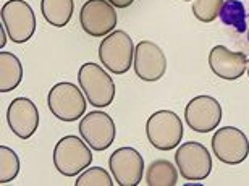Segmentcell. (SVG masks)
Returning <instances> with one entry per match:
<instances>
[{"label": "cell", "instance_id": "1", "mask_svg": "<svg viewBox=\"0 0 249 186\" xmlns=\"http://www.w3.org/2000/svg\"><path fill=\"white\" fill-rule=\"evenodd\" d=\"M92 164V152L83 138L68 134L53 148V165L63 177H76Z\"/></svg>", "mask_w": 249, "mask_h": 186}, {"label": "cell", "instance_id": "2", "mask_svg": "<svg viewBox=\"0 0 249 186\" xmlns=\"http://www.w3.org/2000/svg\"><path fill=\"white\" fill-rule=\"evenodd\" d=\"M78 83L92 107L106 109L115 99V83L101 65L94 62L81 65L78 70Z\"/></svg>", "mask_w": 249, "mask_h": 186}, {"label": "cell", "instance_id": "3", "mask_svg": "<svg viewBox=\"0 0 249 186\" xmlns=\"http://www.w3.org/2000/svg\"><path fill=\"white\" fill-rule=\"evenodd\" d=\"M183 122L172 110H157L146 122V136L152 148L159 150H172L183 141Z\"/></svg>", "mask_w": 249, "mask_h": 186}, {"label": "cell", "instance_id": "4", "mask_svg": "<svg viewBox=\"0 0 249 186\" xmlns=\"http://www.w3.org/2000/svg\"><path fill=\"white\" fill-rule=\"evenodd\" d=\"M86 95L76 84L70 81L57 83L47 95L51 113L60 122H76L86 113Z\"/></svg>", "mask_w": 249, "mask_h": 186}, {"label": "cell", "instance_id": "5", "mask_svg": "<svg viewBox=\"0 0 249 186\" xmlns=\"http://www.w3.org/2000/svg\"><path fill=\"white\" fill-rule=\"evenodd\" d=\"M134 44L128 33L122 29L112 31L99 46V60L113 74L129 72L134 62Z\"/></svg>", "mask_w": 249, "mask_h": 186}, {"label": "cell", "instance_id": "6", "mask_svg": "<svg viewBox=\"0 0 249 186\" xmlns=\"http://www.w3.org/2000/svg\"><path fill=\"white\" fill-rule=\"evenodd\" d=\"M2 24L8 39L15 44H24L36 31V15L26 0H8L0 10Z\"/></svg>", "mask_w": 249, "mask_h": 186}, {"label": "cell", "instance_id": "7", "mask_svg": "<svg viewBox=\"0 0 249 186\" xmlns=\"http://www.w3.org/2000/svg\"><path fill=\"white\" fill-rule=\"evenodd\" d=\"M175 164L181 177L188 182H202L212 172V155L202 143L188 141L178 146Z\"/></svg>", "mask_w": 249, "mask_h": 186}, {"label": "cell", "instance_id": "8", "mask_svg": "<svg viewBox=\"0 0 249 186\" xmlns=\"http://www.w3.org/2000/svg\"><path fill=\"white\" fill-rule=\"evenodd\" d=\"M118 17L115 7L107 0H88L79 12L83 31L92 37H106L115 31Z\"/></svg>", "mask_w": 249, "mask_h": 186}, {"label": "cell", "instance_id": "9", "mask_svg": "<svg viewBox=\"0 0 249 186\" xmlns=\"http://www.w3.org/2000/svg\"><path fill=\"white\" fill-rule=\"evenodd\" d=\"M78 131L89 144V148L96 152H102L110 148L117 136L115 122L110 115L102 110H94L84 115L79 122Z\"/></svg>", "mask_w": 249, "mask_h": 186}, {"label": "cell", "instance_id": "10", "mask_svg": "<svg viewBox=\"0 0 249 186\" xmlns=\"http://www.w3.org/2000/svg\"><path fill=\"white\" fill-rule=\"evenodd\" d=\"M213 155L227 165H238L245 162L249 155V139L240 128L223 127L212 136Z\"/></svg>", "mask_w": 249, "mask_h": 186}, {"label": "cell", "instance_id": "11", "mask_svg": "<svg viewBox=\"0 0 249 186\" xmlns=\"http://www.w3.org/2000/svg\"><path fill=\"white\" fill-rule=\"evenodd\" d=\"M222 117V105L212 95L193 97L185 107V122L194 133H211L212 130H217Z\"/></svg>", "mask_w": 249, "mask_h": 186}, {"label": "cell", "instance_id": "12", "mask_svg": "<svg viewBox=\"0 0 249 186\" xmlns=\"http://www.w3.org/2000/svg\"><path fill=\"white\" fill-rule=\"evenodd\" d=\"M112 177L118 186H138L144 177V159L134 148H120L113 150L108 159Z\"/></svg>", "mask_w": 249, "mask_h": 186}, {"label": "cell", "instance_id": "13", "mask_svg": "<svg viewBox=\"0 0 249 186\" xmlns=\"http://www.w3.org/2000/svg\"><path fill=\"white\" fill-rule=\"evenodd\" d=\"M134 73L147 83L159 81L167 72L165 52L152 41H141L134 49Z\"/></svg>", "mask_w": 249, "mask_h": 186}, {"label": "cell", "instance_id": "14", "mask_svg": "<svg viewBox=\"0 0 249 186\" xmlns=\"http://www.w3.org/2000/svg\"><path fill=\"white\" fill-rule=\"evenodd\" d=\"M7 123L19 139H29L39 128V110L28 97H17L7 109Z\"/></svg>", "mask_w": 249, "mask_h": 186}, {"label": "cell", "instance_id": "15", "mask_svg": "<svg viewBox=\"0 0 249 186\" xmlns=\"http://www.w3.org/2000/svg\"><path fill=\"white\" fill-rule=\"evenodd\" d=\"M209 67L212 73L225 81H235L248 70V57L243 52H233L225 46H215L209 52Z\"/></svg>", "mask_w": 249, "mask_h": 186}, {"label": "cell", "instance_id": "16", "mask_svg": "<svg viewBox=\"0 0 249 186\" xmlns=\"http://www.w3.org/2000/svg\"><path fill=\"white\" fill-rule=\"evenodd\" d=\"M23 79V65L12 52H0V93H12Z\"/></svg>", "mask_w": 249, "mask_h": 186}, {"label": "cell", "instance_id": "17", "mask_svg": "<svg viewBox=\"0 0 249 186\" xmlns=\"http://www.w3.org/2000/svg\"><path fill=\"white\" fill-rule=\"evenodd\" d=\"M73 0H41V12L44 19L53 28H63L73 17Z\"/></svg>", "mask_w": 249, "mask_h": 186}, {"label": "cell", "instance_id": "18", "mask_svg": "<svg viewBox=\"0 0 249 186\" xmlns=\"http://www.w3.org/2000/svg\"><path fill=\"white\" fill-rule=\"evenodd\" d=\"M178 182V168L167 159H157L146 170L147 186H175Z\"/></svg>", "mask_w": 249, "mask_h": 186}, {"label": "cell", "instance_id": "19", "mask_svg": "<svg viewBox=\"0 0 249 186\" xmlns=\"http://www.w3.org/2000/svg\"><path fill=\"white\" fill-rule=\"evenodd\" d=\"M223 24L233 26L240 33L246 31V10L240 0H225L220 12Z\"/></svg>", "mask_w": 249, "mask_h": 186}, {"label": "cell", "instance_id": "20", "mask_svg": "<svg viewBox=\"0 0 249 186\" xmlns=\"http://www.w3.org/2000/svg\"><path fill=\"white\" fill-rule=\"evenodd\" d=\"M19 173V159L8 146H0V185H8Z\"/></svg>", "mask_w": 249, "mask_h": 186}, {"label": "cell", "instance_id": "21", "mask_svg": "<svg viewBox=\"0 0 249 186\" xmlns=\"http://www.w3.org/2000/svg\"><path fill=\"white\" fill-rule=\"evenodd\" d=\"M225 0H193V15L201 23H212L220 17Z\"/></svg>", "mask_w": 249, "mask_h": 186}, {"label": "cell", "instance_id": "22", "mask_svg": "<svg viewBox=\"0 0 249 186\" xmlns=\"http://www.w3.org/2000/svg\"><path fill=\"white\" fill-rule=\"evenodd\" d=\"M115 180L110 178V175L102 167L86 168L74 182V186H113Z\"/></svg>", "mask_w": 249, "mask_h": 186}, {"label": "cell", "instance_id": "23", "mask_svg": "<svg viewBox=\"0 0 249 186\" xmlns=\"http://www.w3.org/2000/svg\"><path fill=\"white\" fill-rule=\"evenodd\" d=\"M107 2H110L117 8H128L129 5H133L134 0H107Z\"/></svg>", "mask_w": 249, "mask_h": 186}, {"label": "cell", "instance_id": "24", "mask_svg": "<svg viewBox=\"0 0 249 186\" xmlns=\"http://www.w3.org/2000/svg\"><path fill=\"white\" fill-rule=\"evenodd\" d=\"M7 36H8V34L3 31V24H2V41H0V49H2V50L5 47V44H7Z\"/></svg>", "mask_w": 249, "mask_h": 186}, {"label": "cell", "instance_id": "25", "mask_svg": "<svg viewBox=\"0 0 249 186\" xmlns=\"http://www.w3.org/2000/svg\"><path fill=\"white\" fill-rule=\"evenodd\" d=\"M246 72H248V76H249V60H248V70H246Z\"/></svg>", "mask_w": 249, "mask_h": 186}, {"label": "cell", "instance_id": "26", "mask_svg": "<svg viewBox=\"0 0 249 186\" xmlns=\"http://www.w3.org/2000/svg\"><path fill=\"white\" fill-rule=\"evenodd\" d=\"M183 2H189V0H183Z\"/></svg>", "mask_w": 249, "mask_h": 186}]
</instances>
